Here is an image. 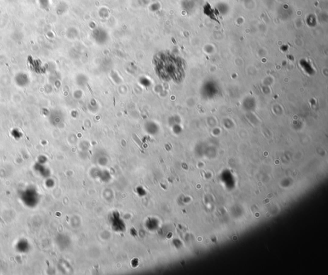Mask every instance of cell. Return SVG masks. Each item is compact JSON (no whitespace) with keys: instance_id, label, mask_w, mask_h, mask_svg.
<instances>
[{"instance_id":"cell-1","label":"cell","mask_w":328,"mask_h":275,"mask_svg":"<svg viewBox=\"0 0 328 275\" xmlns=\"http://www.w3.org/2000/svg\"><path fill=\"white\" fill-rule=\"evenodd\" d=\"M156 72L165 81L181 80L183 75L180 58L169 52H160L154 57Z\"/></svg>"}]
</instances>
